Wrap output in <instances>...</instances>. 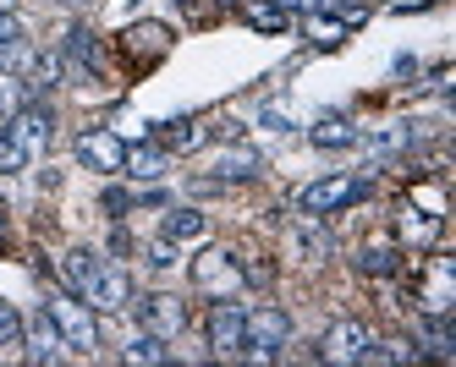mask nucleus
<instances>
[{
  "label": "nucleus",
  "instance_id": "1",
  "mask_svg": "<svg viewBox=\"0 0 456 367\" xmlns=\"http://www.w3.org/2000/svg\"><path fill=\"white\" fill-rule=\"evenodd\" d=\"M412 302L423 318H451L456 313V258L429 252L412 275Z\"/></svg>",
  "mask_w": 456,
  "mask_h": 367
},
{
  "label": "nucleus",
  "instance_id": "2",
  "mask_svg": "<svg viewBox=\"0 0 456 367\" xmlns=\"http://www.w3.org/2000/svg\"><path fill=\"white\" fill-rule=\"evenodd\" d=\"M45 313L55 318L61 340H67L72 351H100V323H94V307L83 302V296H72V291H50Z\"/></svg>",
  "mask_w": 456,
  "mask_h": 367
},
{
  "label": "nucleus",
  "instance_id": "3",
  "mask_svg": "<svg viewBox=\"0 0 456 367\" xmlns=\"http://www.w3.org/2000/svg\"><path fill=\"white\" fill-rule=\"evenodd\" d=\"M242 285H248V275H242L237 252L209 247V252H199V258H192V291L215 296V302H232V296H237Z\"/></svg>",
  "mask_w": 456,
  "mask_h": 367
},
{
  "label": "nucleus",
  "instance_id": "4",
  "mask_svg": "<svg viewBox=\"0 0 456 367\" xmlns=\"http://www.w3.org/2000/svg\"><path fill=\"white\" fill-rule=\"evenodd\" d=\"M357 197H369V176H324V181H308L297 192V209L303 214H336Z\"/></svg>",
  "mask_w": 456,
  "mask_h": 367
},
{
  "label": "nucleus",
  "instance_id": "5",
  "mask_svg": "<svg viewBox=\"0 0 456 367\" xmlns=\"http://www.w3.org/2000/svg\"><path fill=\"white\" fill-rule=\"evenodd\" d=\"M242 323H248V346L237 356H248V362H270L291 335V318L281 307H253V313H242Z\"/></svg>",
  "mask_w": 456,
  "mask_h": 367
},
{
  "label": "nucleus",
  "instance_id": "6",
  "mask_svg": "<svg viewBox=\"0 0 456 367\" xmlns=\"http://www.w3.org/2000/svg\"><path fill=\"white\" fill-rule=\"evenodd\" d=\"M50 132H55V116H50L45 105H22V110L12 116V126H6V143H12L22 159H39V154L50 148Z\"/></svg>",
  "mask_w": 456,
  "mask_h": 367
},
{
  "label": "nucleus",
  "instance_id": "7",
  "mask_svg": "<svg viewBox=\"0 0 456 367\" xmlns=\"http://www.w3.org/2000/svg\"><path fill=\"white\" fill-rule=\"evenodd\" d=\"M171 44H176V39H171V28H166V22H133V28H126L121 39H116V50L133 60L138 72H143V66H154V60H166Z\"/></svg>",
  "mask_w": 456,
  "mask_h": 367
},
{
  "label": "nucleus",
  "instance_id": "8",
  "mask_svg": "<svg viewBox=\"0 0 456 367\" xmlns=\"http://www.w3.org/2000/svg\"><path fill=\"white\" fill-rule=\"evenodd\" d=\"M369 351H374V335L357 318H341L330 335L319 340V356L324 362H336V367H352V362H369Z\"/></svg>",
  "mask_w": 456,
  "mask_h": 367
},
{
  "label": "nucleus",
  "instance_id": "9",
  "mask_svg": "<svg viewBox=\"0 0 456 367\" xmlns=\"http://www.w3.org/2000/svg\"><path fill=\"white\" fill-rule=\"evenodd\" d=\"M133 307H138V323L149 329V335H159V340H171V335L187 329V302H182V296L154 291V296H138Z\"/></svg>",
  "mask_w": 456,
  "mask_h": 367
},
{
  "label": "nucleus",
  "instance_id": "10",
  "mask_svg": "<svg viewBox=\"0 0 456 367\" xmlns=\"http://www.w3.org/2000/svg\"><path fill=\"white\" fill-rule=\"evenodd\" d=\"M77 159L88 164V171H100V176H116L126 164V143L116 138V132H105V126H88L77 138Z\"/></svg>",
  "mask_w": 456,
  "mask_h": 367
},
{
  "label": "nucleus",
  "instance_id": "11",
  "mask_svg": "<svg viewBox=\"0 0 456 367\" xmlns=\"http://www.w3.org/2000/svg\"><path fill=\"white\" fill-rule=\"evenodd\" d=\"M204 340H209V351H215V356H237V351L248 346L242 307H232V302H215V313H209V323H204Z\"/></svg>",
  "mask_w": 456,
  "mask_h": 367
},
{
  "label": "nucleus",
  "instance_id": "12",
  "mask_svg": "<svg viewBox=\"0 0 456 367\" xmlns=\"http://www.w3.org/2000/svg\"><path fill=\"white\" fill-rule=\"evenodd\" d=\"M83 302L94 313H121V307H133V280H126L121 269H105L100 263V275L83 285Z\"/></svg>",
  "mask_w": 456,
  "mask_h": 367
},
{
  "label": "nucleus",
  "instance_id": "13",
  "mask_svg": "<svg viewBox=\"0 0 456 367\" xmlns=\"http://www.w3.org/2000/svg\"><path fill=\"white\" fill-rule=\"evenodd\" d=\"M440 214H429V209H418V203H407L402 197V209H396V236H402V247H412V252H423V247H435L440 242Z\"/></svg>",
  "mask_w": 456,
  "mask_h": 367
},
{
  "label": "nucleus",
  "instance_id": "14",
  "mask_svg": "<svg viewBox=\"0 0 456 367\" xmlns=\"http://www.w3.org/2000/svg\"><path fill=\"white\" fill-rule=\"evenodd\" d=\"M291 252L308 258V263H319V258L336 252V236L319 225V214H297V219H291Z\"/></svg>",
  "mask_w": 456,
  "mask_h": 367
},
{
  "label": "nucleus",
  "instance_id": "15",
  "mask_svg": "<svg viewBox=\"0 0 456 367\" xmlns=\"http://www.w3.org/2000/svg\"><path fill=\"white\" fill-rule=\"evenodd\" d=\"M357 269H363L369 280H390V275H396L402 269V242H390V236H374V242H363V247H357Z\"/></svg>",
  "mask_w": 456,
  "mask_h": 367
},
{
  "label": "nucleus",
  "instance_id": "16",
  "mask_svg": "<svg viewBox=\"0 0 456 367\" xmlns=\"http://www.w3.org/2000/svg\"><path fill=\"white\" fill-rule=\"evenodd\" d=\"M22 346H28V362H61V329H55V318L50 313H39L34 323H22Z\"/></svg>",
  "mask_w": 456,
  "mask_h": 367
},
{
  "label": "nucleus",
  "instance_id": "17",
  "mask_svg": "<svg viewBox=\"0 0 456 367\" xmlns=\"http://www.w3.org/2000/svg\"><path fill=\"white\" fill-rule=\"evenodd\" d=\"M209 236V219L199 209H171L166 214V242L171 247H187V242H204Z\"/></svg>",
  "mask_w": 456,
  "mask_h": 367
},
{
  "label": "nucleus",
  "instance_id": "18",
  "mask_svg": "<svg viewBox=\"0 0 456 367\" xmlns=\"http://www.w3.org/2000/svg\"><path fill=\"white\" fill-rule=\"evenodd\" d=\"M258 164H265V159H258L253 148H225V154L215 159V181H253Z\"/></svg>",
  "mask_w": 456,
  "mask_h": 367
},
{
  "label": "nucleus",
  "instance_id": "19",
  "mask_svg": "<svg viewBox=\"0 0 456 367\" xmlns=\"http://www.w3.org/2000/svg\"><path fill=\"white\" fill-rule=\"evenodd\" d=\"M242 22H248V28H258V33H286L291 12H286V6H275V0H242Z\"/></svg>",
  "mask_w": 456,
  "mask_h": 367
},
{
  "label": "nucleus",
  "instance_id": "20",
  "mask_svg": "<svg viewBox=\"0 0 456 367\" xmlns=\"http://www.w3.org/2000/svg\"><path fill=\"white\" fill-rule=\"evenodd\" d=\"M166 148H126V164H121V171L126 176H133V181H159V176H166Z\"/></svg>",
  "mask_w": 456,
  "mask_h": 367
},
{
  "label": "nucleus",
  "instance_id": "21",
  "mask_svg": "<svg viewBox=\"0 0 456 367\" xmlns=\"http://www.w3.org/2000/svg\"><path fill=\"white\" fill-rule=\"evenodd\" d=\"M61 275H67V285L83 296V285L100 275V258H94L88 247H72V252H61Z\"/></svg>",
  "mask_w": 456,
  "mask_h": 367
},
{
  "label": "nucleus",
  "instance_id": "22",
  "mask_svg": "<svg viewBox=\"0 0 456 367\" xmlns=\"http://www.w3.org/2000/svg\"><path fill=\"white\" fill-rule=\"evenodd\" d=\"M308 138H314L319 148H352V143H357V126H352V121H341V116H324V121L308 132Z\"/></svg>",
  "mask_w": 456,
  "mask_h": 367
},
{
  "label": "nucleus",
  "instance_id": "23",
  "mask_svg": "<svg viewBox=\"0 0 456 367\" xmlns=\"http://www.w3.org/2000/svg\"><path fill=\"white\" fill-rule=\"evenodd\" d=\"M308 39L319 50H336L346 39V17H324V12H308Z\"/></svg>",
  "mask_w": 456,
  "mask_h": 367
},
{
  "label": "nucleus",
  "instance_id": "24",
  "mask_svg": "<svg viewBox=\"0 0 456 367\" xmlns=\"http://www.w3.org/2000/svg\"><path fill=\"white\" fill-rule=\"evenodd\" d=\"M204 138H209V132L199 121H166V126H159V143H166V148H199Z\"/></svg>",
  "mask_w": 456,
  "mask_h": 367
},
{
  "label": "nucleus",
  "instance_id": "25",
  "mask_svg": "<svg viewBox=\"0 0 456 367\" xmlns=\"http://www.w3.org/2000/svg\"><path fill=\"white\" fill-rule=\"evenodd\" d=\"M28 55V44H22V28L6 17V12H0V72H6V66H17Z\"/></svg>",
  "mask_w": 456,
  "mask_h": 367
},
{
  "label": "nucleus",
  "instance_id": "26",
  "mask_svg": "<svg viewBox=\"0 0 456 367\" xmlns=\"http://www.w3.org/2000/svg\"><path fill=\"white\" fill-rule=\"evenodd\" d=\"M423 346H429V356H451V318H423Z\"/></svg>",
  "mask_w": 456,
  "mask_h": 367
},
{
  "label": "nucleus",
  "instance_id": "27",
  "mask_svg": "<svg viewBox=\"0 0 456 367\" xmlns=\"http://www.w3.org/2000/svg\"><path fill=\"white\" fill-rule=\"evenodd\" d=\"M126 362H171V351H166V340H159V335H149V329H143V335L126 346Z\"/></svg>",
  "mask_w": 456,
  "mask_h": 367
},
{
  "label": "nucleus",
  "instance_id": "28",
  "mask_svg": "<svg viewBox=\"0 0 456 367\" xmlns=\"http://www.w3.org/2000/svg\"><path fill=\"white\" fill-rule=\"evenodd\" d=\"M12 346H22V313L12 302H0V351H12Z\"/></svg>",
  "mask_w": 456,
  "mask_h": 367
},
{
  "label": "nucleus",
  "instance_id": "29",
  "mask_svg": "<svg viewBox=\"0 0 456 367\" xmlns=\"http://www.w3.org/2000/svg\"><path fill=\"white\" fill-rule=\"evenodd\" d=\"M369 362H418V346H407V340H374Z\"/></svg>",
  "mask_w": 456,
  "mask_h": 367
},
{
  "label": "nucleus",
  "instance_id": "30",
  "mask_svg": "<svg viewBox=\"0 0 456 367\" xmlns=\"http://www.w3.org/2000/svg\"><path fill=\"white\" fill-rule=\"evenodd\" d=\"M28 105V88H22V77H6V72H0V110H6V116H17Z\"/></svg>",
  "mask_w": 456,
  "mask_h": 367
},
{
  "label": "nucleus",
  "instance_id": "31",
  "mask_svg": "<svg viewBox=\"0 0 456 367\" xmlns=\"http://www.w3.org/2000/svg\"><path fill=\"white\" fill-rule=\"evenodd\" d=\"M149 263H154V269H171V263H176L171 242H154V247H149Z\"/></svg>",
  "mask_w": 456,
  "mask_h": 367
},
{
  "label": "nucleus",
  "instance_id": "32",
  "mask_svg": "<svg viewBox=\"0 0 456 367\" xmlns=\"http://www.w3.org/2000/svg\"><path fill=\"white\" fill-rule=\"evenodd\" d=\"M133 203H138L133 192H105V209H110V214H121V209H133Z\"/></svg>",
  "mask_w": 456,
  "mask_h": 367
},
{
  "label": "nucleus",
  "instance_id": "33",
  "mask_svg": "<svg viewBox=\"0 0 456 367\" xmlns=\"http://www.w3.org/2000/svg\"><path fill=\"white\" fill-rule=\"evenodd\" d=\"M423 6H440V0H390V12H423Z\"/></svg>",
  "mask_w": 456,
  "mask_h": 367
},
{
  "label": "nucleus",
  "instance_id": "34",
  "mask_svg": "<svg viewBox=\"0 0 456 367\" xmlns=\"http://www.w3.org/2000/svg\"><path fill=\"white\" fill-rule=\"evenodd\" d=\"M275 6H286V12H319V0H275Z\"/></svg>",
  "mask_w": 456,
  "mask_h": 367
},
{
  "label": "nucleus",
  "instance_id": "35",
  "mask_svg": "<svg viewBox=\"0 0 456 367\" xmlns=\"http://www.w3.org/2000/svg\"><path fill=\"white\" fill-rule=\"evenodd\" d=\"M0 242H6V209H0Z\"/></svg>",
  "mask_w": 456,
  "mask_h": 367
},
{
  "label": "nucleus",
  "instance_id": "36",
  "mask_svg": "<svg viewBox=\"0 0 456 367\" xmlns=\"http://www.w3.org/2000/svg\"><path fill=\"white\" fill-rule=\"evenodd\" d=\"M12 6H17V0H0V12H12Z\"/></svg>",
  "mask_w": 456,
  "mask_h": 367
}]
</instances>
